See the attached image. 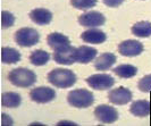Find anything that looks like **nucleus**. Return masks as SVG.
<instances>
[{
	"label": "nucleus",
	"mask_w": 151,
	"mask_h": 126,
	"mask_svg": "<svg viewBox=\"0 0 151 126\" xmlns=\"http://www.w3.org/2000/svg\"><path fill=\"white\" fill-rule=\"evenodd\" d=\"M81 39L86 43L100 45V43H104L107 40V35L104 31L93 27V29H89V30L84 31L81 34Z\"/></svg>",
	"instance_id": "f8f14e48"
},
{
	"label": "nucleus",
	"mask_w": 151,
	"mask_h": 126,
	"mask_svg": "<svg viewBox=\"0 0 151 126\" xmlns=\"http://www.w3.org/2000/svg\"><path fill=\"white\" fill-rule=\"evenodd\" d=\"M30 98L37 104H48L56 98V91L49 86H38L31 90Z\"/></svg>",
	"instance_id": "1a4fd4ad"
},
{
	"label": "nucleus",
	"mask_w": 151,
	"mask_h": 126,
	"mask_svg": "<svg viewBox=\"0 0 151 126\" xmlns=\"http://www.w3.org/2000/svg\"><path fill=\"white\" fill-rule=\"evenodd\" d=\"M97 55H98L97 49L88 45H81L76 48V63L89 64L93 59H96Z\"/></svg>",
	"instance_id": "4468645a"
},
{
	"label": "nucleus",
	"mask_w": 151,
	"mask_h": 126,
	"mask_svg": "<svg viewBox=\"0 0 151 126\" xmlns=\"http://www.w3.org/2000/svg\"><path fill=\"white\" fill-rule=\"evenodd\" d=\"M105 22H106V17L99 12L91 10V12H86V13L78 16V23L82 26L89 27V29L102 26Z\"/></svg>",
	"instance_id": "6e6552de"
},
{
	"label": "nucleus",
	"mask_w": 151,
	"mask_h": 126,
	"mask_svg": "<svg viewBox=\"0 0 151 126\" xmlns=\"http://www.w3.org/2000/svg\"><path fill=\"white\" fill-rule=\"evenodd\" d=\"M30 18L37 25H48L52 21V13L45 8H35L30 13Z\"/></svg>",
	"instance_id": "2eb2a0df"
},
{
	"label": "nucleus",
	"mask_w": 151,
	"mask_h": 126,
	"mask_svg": "<svg viewBox=\"0 0 151 126\" xmlns=\"http://www.w3.org/2000/svg\"><path fill=\"white\" fill-rule=\"evenodd\" d=\"M143 45L137 40H125L119 43L118 51L125 57H136L143 52Z\"/></svg>",
	"instance_id": "9b49d317"
},
{
	"label": "nucleus",
	"mask_w": 151,
	"mask_h": 126,
	"mask_svg": "<svg viewBox=\"0 0 151 126\" xmlns=\"http://www.w3.org/2000/svg\"><path fill=\"white\" fill-rule=\"evenodd\" d=\"M104 4L106 5L107 7H110V8H116L118 6H121L122 4L124 2V0H102Z\"/></svg>",
	"instance_id": "a878e982"
},
{
	"label": "nucleus",
	"mask_w": 151,
	"mask_h": 126,
	"mask_svg": "<svg viewBox=\"0 0 151 126\" xmlns=\"http://www.w3.org/2000/svg\"><path fill=\"white\" fill-rule=\"evenodd\" d=\"M1 104L6 108H17L22 104V96L17 92H5L1 96Z\"/></svg>",
	"instance_id": "a211bd4d"
},
{
	"label": "nucleus",
	"mask_w": 151,
	"mask_h": 126,
	"mask_svg": "<svg viewBox=\"0 0 151 126\" xmlns=\"http://www.w3.org/2000/svg\"><path fill=\"white\" fill-rule=\"evenodd\" d=\"M114 74L122 78H131L137 74V68L131 64H122L114 68Z\"/></svg>",
	"instance_id": "aec40b11"
},
{
	"label": "nucleus",
	"mask_w": 151,
	"mask_h": 126,
	"mask_svg": "<svg viewBox=\"0 0 151 126\" xmlns=\"http://www.w3.org/2000/svg\"><path fill=\"white\" fill-rule=\"evenodd\" d=\"M98 0H70V5L76 9L81 10H86L91 9L97 5Z\"/></svg>",
	"instance_id": "5701e85b"
},
{
	"label": "nucleus",
	"mask_w": 151,
	"mask_h": 126,
	"mask_svg": "<svg viewBox=\"0 0 151 126\" xmlns=\"http://www.w3.org/2000/svg\"><path fill=\"white\" fill-rule=\"evenodd\" d=\"M76 75L67 68H55L48 74V81L58 89H68L76 83Z\"/></svg>",
	"instance_id": "f257e3e1"
},
{
	"label": "nucleus",
	"mask_w": 151,
	"mask_h": 126,
	"mask_svg": "<svg viewBox=\"0 0 151 126\" xmlns=\"http://www.w3.org/2000/svg\"><path fill=\"white\" fill-rule=\"evenodd\" d=\"M132 92L131 90L124 86H118L116 89H113L108 93V100L113 104L123 106L132 101Z\"/></svg>",
	"instance_id": "9d476101"
},
{
	"label": "nucleus",
	"mask_w": 151,
	"mask_h": 126,
	"mask_svg": "<svg viewBox=\"0 0 151 126\" xmlns=\"http://www.w3.org/2000/svg\"><path fill=\"white\" fill-rule=\"evenodd\" d=\"M129 111L136 117H145L151 112V104L148 100H137L132 102L129 107Z\"/></svg>",
	"instance_id": "f3484780"
},
{
	"label": "nucleus",
	"mask_w": 151,
	"mask_h": 126,
	"mask_svg": "<svg viewBox=\"0 0 151 126\" xmlns=\"http://www.w3.org/2000/svg\"><path fill=\"white\" fill-rule=\"evenodd\" d=\"M8 81L18 88H30L37 83V74L25 67H18L10 71Z\"/></svg>",
	"instance_id": "f03ea898"
},
{
	"label": "nucleus",
	"mask_w": 151,
	"mask_h": 126,
	"mask_svg": "<svg viewBox=\"0 0 151 126\" xmlns=\"http://www.w3.org/2000/svg\"><path fill=\"white\" fill-rule=\"evenodd\" d=\"M53 60L60 65H73L76 63V48L69 45L58 50H53Z\"/></svg>",
	"instance_id": "0eeeda50"
},
{
	"label": "nucleus",
	"mask_w": 151,
	"mask_h": 126,
	"mask_svg": "<svg viewBox=\"0 0 151 126\" xmlns=\"http://www.w3.org/2000/svg\"><path fill=\"white\" fill-rule=\"evenodd\" d=\"M116 56L111 52H105L98 56L94 60V68L99 72H105L110 69L116 64Z\"/></svg>",
	"instance_id": "ddd939ff"
},
{
	"label": "nucleus",
	"mask_w": 151,
	"mask_h": 126,
	"mask_svg": "<svg viewBox=\"0 0 151 126\" xmlns=\"http://www.w3.org/2000/svg\"><path fill=\"white\" fill-rule=\"evenodd\" d=\"M21 58V52L17 49L9 47H4L1 49V61L4 64H17Z\"/></svg>",
	"instance_id": "6ab92c4d"
},
{
	"label": "nucleus",
	"mask_w": 151,
	"mask_h": 126,
	"mask_svg": "<svg viewBox=\"0 0 151 126\" xmlns=\"http://www.w3.org/2000/svg\"><path fill=\"white\" fill-rule=\"evenodd\" d=\"M15 23V16L13 15L10 12L7 10H4L1 13V25H2V29H8V27H12Z\"/></svg>",
	"instance_id": "b1692460"
},
{
	"label": "nucleus",
	"mask_w": 151,
	"mask_h": 126,
	"mask_svg": "<svg viewBox=\"0 0 151 126\" xmlns=\"http://www.w3.org/2000/svg\"><path fill=\"white\" fill-rule=\"evenodd\" d=\"M50 60V53L42 49L34 50L30 55V61L34 66H43Z\"/></svg>",
	"instance_id": "412c9836"
},
{
	"label": "nucleus",
	"mask_w": 151,
	"mask_h": 126,
	"mask_svg": "<svg viewBox=\"0 0 151 126\" xmlns=\"http://www.w3.org/2000/svg\"><path fill=\"white\" fill-rule=\"evenodd\" d=\"M47 42H48V45L53 50H58V49H61L64 47H67L70 45L69 39L66 35L58 33V32L50 33L47 37Z\"/></svg>",
	"instance_id": "dca6fc26"
},
{
	"label": "nucleus",
	"mask_w": 151,
	"mask_h": 126,
	"mask_svg": "<svg viewBox=\"0 0 151 126\" xmlns=\"http://www.w3.org/2000/svg\"><path fill=\"white\" fill-rule=\"evenodd\" d=\"M137 88L142 92H150L151 91V74L143 76L137 84Z\"/></svg>",
	"instance_id": "393cba45"
},
{
	"label": "nucleus",
	"mask_w": 151,
	"mask_h": 126,
	"mask_svg": "<svg viewBox=\"0 0 151 126\" xmlns=\"http://www.w3.org/2000/svg\"><path fill=\"white\" fill-rule=\"evenodd\" d=\"M58 125H76V123H74V122H68V120H61V122H59L58 123Z\"/></svg>",
	"instance_id": "cd10ccee"
},
{
	"label": "nucleus",
	"mask_w": 151,
	"mask_h": 126,
	"mask_svg": "<svg viewBox=\"0 0 151 126\" xmlns=\"http://www.w3.org/2000/svg\"><path fill=\"white\" fill-rule=\"evenodd\" d=\"M94 116L102 124H113L118 119V111L109 104H99L94 109Z\"/></svg>",
	"instance_id": "423d86ee"
},
{
	"label": "nucleus",
	"mask_w": 151,
	"mask_h": 126,
	"mask_svg": "<svg viewBox=\"0 0 151 126\" xmlns=\"http://www.w3.org/2000/svg\"><path fill=\"white\" fill-rule=\"evenodd\" d=\"M14 39H15V42L19 47L30 48V47L35 45L40 41V34L35 29L23 27V29L16 31Z\"/></svg>",
	"instance_id": "20e7f679"
},
{
	"label": "nucleus",
	"mask_w": 151,
	"mask_h": 126,
	"mask_svg": "<svg viewBox=\"0 0 151 126\" xmlns=\"http://www.w3.org/2000/svg\"><path fill=\"white\" fill-rule=\"evenodd\" d=\"M132 33L136 37H151V23L150 22H137L132 26Z\"/></svg>",
	"instance_id": "4be33fe9"
},
{
	"label": "nucleus",
	"mask_w": 151,
	"mask_h": 126,
	"mask_svg": "<svg viewBox=\"0 0 151 126\" xmlns=\"http://www.w3.org/2000/svg\"><path fill=\"white\" fill-rule=\"evenodd\" d=\"M86 83L91 89L104 91L113 88L115 84V80L109 74H93L86 78Z\"/></svg>",
	"instance_id": "39448f33"
},
{
	"label": "nucleus",
	"mask_w": 151,
	"mask_h": 126,
	"mask_svg": "<svg viewBox=\"0 0 151 126\" xmlns=\"http://www.w3.org/2000/svg\"><path fill=\"white\" fill-rule=\"evenodd\" d=\"M1 124L4 126H10L14 124V120L12 119L10 116H8L6 114H2V120H1Z\"/></svg>",
	"instance_id": "bb28decb"
},
{
	"label": "nucleus",
	"mask_w": 151,
	"mask_h": 126,
	"mask_svg": "<svg viewBox=\"0 0 151 126\" xmlns=\"http://www.w3.org/2000/svg\"><path fill=\"white\" fill-rule=\"evenodd\" d=\"M68 104L75 108H88L93 104L94 96L88 89H75L70 91L67 96Z\"/></svg>",
	"instance_id": "7ed1b4c3"
}]
</instances>
